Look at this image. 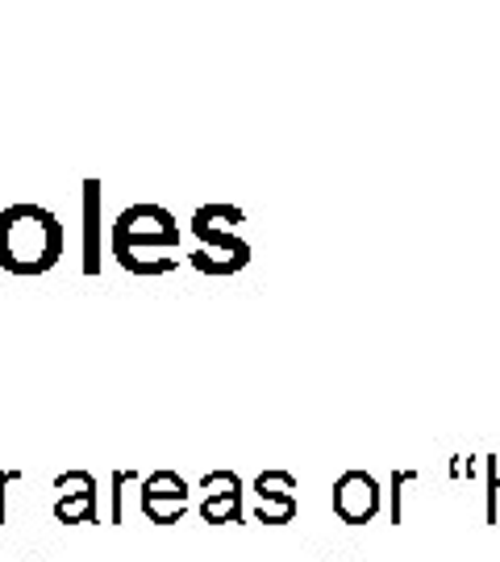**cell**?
I'll use <instances>...</instances> for the list:
<instances>
[{"mask_svg":"<svg viewBox=\"0 0 500 562\" xmlns=\"http://www.w3.org/2000/svg\"><path fill=\"white\" fill-rule=\"evenodd\" d=\"M67 250L63 222L46 204H9L0 209V271L34 280L55 271Z\"/></svg>","mask_w":500,"mask_h":562,"instance_id":"1","label":"cell"},{"mask_svg":"<svg viewBox=\"0 0 500 562\" xmlns=\"http://www.w3.org/2000/svg\"><path fill=\"white\" fill-rule=\"evenodd\" d=\"M176 246L180 225L163 204H130L109 229V250L121 271L130 276H167L176 271Z\"/></svg>","mask_w":500,"mask_h":562,"instance_id":"2","label":"cell"},{"mask_svg":"<svg viewBox=\"0 0 500 562\" xmlns=\"http://www.w3.org/2000/svg\"><path fill=\"white\" fill-rule=\"evenodd\" d=\"M138 504L151 525H176L188 513V483L176 471H151L138 483Z\"/></svg>","mask_w":500,"mask_h":562,"instance_id":"3","label":"cell"},{"mask_svg":"<svg viewBox=\"0 0 500 562\" xmlns=\"http://www.w3.org/2000/svg\"><path fill=\"white\" fill-rule=\"evenodd\" d=\"M380 504H384L380 483H376V475H367V471H346L334 483V513H338V521L346 525L376 521Z\"/></svg>","mask_w":500,"mask_h":562,"instance_id":"4","label":"cell"},{"mask_svg":"<svg viewBox=\"0 0 500 562\" xmlns=\"http://www.w3.org/2000/svg\"><path fill=\"white\" fill-rule=\"evenodd\" d=\"M55 521L59 525H100L97 513V480L88 471H63L55 475Z\"/></svg>","mask_w":500,"mask_h":562,"instance_id":"5","label":"cell"},{"mask_svg":"<svg viewBox=\"0 0 500 562\" xmlns=\"http://www.w3.org/2000/svg\"><path fill=\"white\" fill-rule=\"evenodd\" d=\"M200 517L209 525H242V480L234 471H209L200 480Z\"/></svg>","mask_w":500,"mask_h":562,"instance_id":"6","label":"cell"},{"mask_svg":"<svg viewBox=\"0 0 500 562\" xmlns=\"http://www.w3.org/2000/svg\"><path fill=\"white\" fill-rule=\"evenodd\" d=\"M255 521L259 525H288L297 517V475L292 471H263L255 480Z\"/></svg>","mask_w":500,"mask_h":562,"instance_id":"7","label":"cell"},{"mask_svg":"<svg viewBox=\"0 0 500 562\" xmlns=\"http://www.w3.org/2000/svg\"><path fill=\"white\" fill-rule=\"evenodd\" d=\"M188 262L197 267L200 276H234V271H242V267L251 262V246H246L238 234H225V238H213V241H204V246H197V250L188 255Z\"/></svg>","mask_w":500,"mask_h":562,"instance_id":"8","label":"cell"},{"mask_svg":"<svg viewBox=\"0 0 500 562\" xmlns=\"http://www.w3.org/2000/svg\"><path fill=\"white\" fill-rule=\"evenodd\" d=\"M246 222V213H242L238 204H200L197 213H192V234H197V241L204 246V241L213 238H225V234H234V225Z\"/></svg>","mask_w":500,"mask_h":562,"instance_id":"9","label":"cell"},{"mask_svg":"<svg viewBox=\"0 0 500 562\" xmlns=\"http://www.w3.org/2000/svg\"><path fill=\"white\" fill-rule=\"evenodd\" d=\"M84 276H100V180H84Z\"/></svg>","mask_w":500,"mask_h":562,"instance_id":"10","label":"cell"},{"mask_svg":"<svg viewBox=\"0 0 500 562\" xmlns=\"http://www.w3.org/2000/svg\"><path fill=\"white\" fill-rule=\"evenodd\" d=\"M138 483L134 471H113L109 475V525H125V496H130V487Z\"/></svg>","mask_w":500,"mask_h":562,"instance_id":"11","label":"cell"},{"mask_svg":"<svg viewBox=\"0 0 500 562\" xmlns=\"http://www.w3.org/2000/svg\"><path fill=\"white\" fill-rule=\"evenodd\" d=\"M484 471H488V480H484V521L500 525V462L488 454Z\"/></svg>","mask_w":500,"mask_h":562,"instance_id":"12","label":"cell"},{"mask_svg":"<svg viewBox=\"0 0 500 562\" xmlns=\"http://www.w3.org/2000/svg\"><path fill=\"white\" fill-rule=\"evenodd\" d=\"M21 480H25V471H18V467L0 471V525H9V487Z\"/></svg>","mask_w":500,"mask_h":562,"instance_id":"13","label":"cell"},{"mask_svg":"<svg viewBox=\"0 0 500 562\" xmlns=\"http://www.w3.org/2000/svg\"><path fill=\"white\" fill-rule=\"evenodd\" d=\"M418 480H421L418 471H397V475H392V508H388L392 525H400V487H409V483H418Z\"/></svg>","mask_w":500,"mask_h":562,"instance_id":"14","label":"cell"},{"mask_svg":"<svg viewBox=\"0 0 500 562\" xmlns=\"http://www.w3.org/2000/svg\"><path fill=\"white\" fill-rule=\"evenodd\" d=\"M334 562H346V559H334Z\"/></svg>","mask_w":500,"mask_h":562,"instance_id":"15","label":"cell"},{"mask_svg":"<svg viewBox=\"0 0 500 562\" xmlns=\"http://www.w3.org/2000/svg\"><path fill=\"white\" fill-rule=\"evenodd\" d=\"M30 562H38V559H30Z\"/></svg>","mask_w":500,"mask_h":562,"instance_id":"16","label":"cell"}]
</instances>
